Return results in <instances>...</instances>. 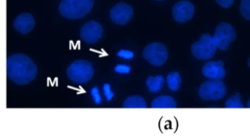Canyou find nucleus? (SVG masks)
<instances>
[{
	"instance_id": "obj_26",
	"label": "nucleus",
	"mask_w": 250,
	"mask_h": 139,
	"mask_svg": "<svg viewBox=\"0 0 250 139\" xmlns=\"http://www.w3.org/2000/svg\"><path fill=\"white\" fill-rule=\"evenodd\" d=\"M158 1H160V0H158Z\"/></svg>"
},
{
	"instance_id": "obj_10",
	"label": "nucleus",
	"mask_w": 250,
	"mask_h": 139,
	"mask_svg": "<svg viewBox=\"0 0 250 139\" xmlns=\"http://www.w3.org/2000/svg\"><path fill=\"white\" fill-rule=\"evenodd\" d=\"M172 15L176 21L180 23L187 22L194 15V6L192 3L187 0L179 1L174 5L172 10Z\"/></svg>"
},
{
	"instance_id": "obj_8",
	"label": "nucleus",
	"mask_w": 250,
	"mask_h": 139,
	"mask_svg": "<svg viewBox=\"0 0 250 139\" xmlns=\"http://www.w3.org/2000/svg\"><path fill=\"white\" fill-rule=\"evenodd\" d=\"M103 26L95 20H89L80 28V38L87 44L97 43L103 36Z\"/></svg>"
},
{
	"instance_id": "obj_23",
	"label": "nucleus",
	"mask_w": 250,
	"mask_h": 139,
	"mask_svg": "<svg viewBox=\"0 0 250 139\" xmlns=\"http://www.w3.org/2000/svg\"><path fill=\"white\" fill-rule=\"evenodd\" d=\"M215 1L218 5H220L222 8H225V9L231 7L234 2V0H215Z\"/></svg>"
},
{
	"instance_id": "obj_21",
	"label": "nucleus",
	"mask_w": 250,
	"mask_h": 139,
	"mask_svg": "<svg viewBox=\"0 0 250 139\" xmlns=\"http://www.w3.org/2000/svg\"><path fill=\"white\" fill-rule=\"evenodd\" d=\"M114 70L119 74H128L131 71V67L125 64H118L114 67Z\"/></svg>"
},
{
	"instance_id": "obj_13",
	"label": "nucleus",
	"mask_w": 250,
	"mask_h": 139,
	"mask_svg": "<svg viewBox=\"0 0 250 139\" xmlns=\"http://www.w3.org/2000/svg\"><path fill=\"white\" fill-rule=\"evenodd\" d=\"M177 103L174 98L169 95H160L151 102V108H176Z\"/></svg>"
},
{
	"instance_id": "obj_20",
	"label": "nucleus",
	"mask_w": 250,
	"mask_h": 139,
	"mask_svg": "<svg viewBox=\"0 0 250 139\" xmlns=\"http://www.w3.org/2000/svg\"><path fill=\"white\" fill-rule=\"evenodd\" d=\"M103 90H104V93L105 95L106 100L110 101L113 98V96H114V93H113V91L110 88V85L109 84H104Z\"/></svg>"
},
{
	"instance_id": "obj_24",
	"label": "nucleus",
	"mask_w": 250,
	"mask_h": 139,
	"mask_svg": "<svg viewBox=\"0 0 250 139\" xmlns=\"http://www.w3.org/2000/svg\"><path fill=\"white\" fill-rule=\"evenodd\" d=\"M247 107H248V108H250V99H249V100H248V102H247Z\"/></svg>"
},
{
	"instance_id": "obj_15",
	"label": "nucleus",
	"mask_w": 250,
	"mask_h": 139,
	"mask_svg": "<svg viewBox=\"0 0 250 139\" xmlns=\"http://www.w3.org/2000/svg\"><path fill=\"white\" fill-rule=\"evenodd\" d=\"M123 108H146V103L142 96L133 95L125 99L122 104Z\"/></svg>"
},
{
	"instance_id": "obj_7",
	"label": "nucleus",
	"mask_w": 250,
	"mask_h": 139,
	"mask_svg": "<svg viewBox=\"0 0 250 139\" xmlns=\"http://www.w3.org/2000/svg\"><path fill=\"white\" fill-rule=\"evenodd\" d=\"M143 56L153 66H161L168 58L166 47L161 43H150L143 51Z\"/></svg>"
},
{
	"instance_id": "obj_22",
	"label": "nucleus",
	"mask_w": 250,
	"mask_h": 139,
	"mask_svg": "<svg viewBox=\"0 0 250 139\" xmlns=\"http://www.w3.org/2000/svg\"><path fill=\"white\" fill-rule=\"evenodd\" d=\"M117 55L124 59H132L134 57V52L128 50H121L117 52Z\"/></svg>"
},
{
	"instance_id": "obj_16",
	"label": "nucleus",
	"mask_w": 250,
	"mask_h": 139,
	"mask_svg": "<svg viewBox=\"0 0 250 139\" xmlns=\"http://www.w3.org/2000/svg\"><path fill=\"white\" fill-rule=\"evenodd\" d=\"M181 76L178 72L173 71L171 73H169L166 77V84L167 87L170 90L172 91H176L179 89L180 86H181Z\"/></svg>"
},
{
	"instance_id": "obj_4",
	"label": "nucleus",
	"mask_w": 250,
	"mask_h": 139,
	"mask_svg": "<svg viewBox=\"0 0 250 139\" xmlns=\"http://www.w3.org/2000/svg\"><path fill=\"white\" fill-rule=\"evenodd\" d=\"M227 94V87L222 80H211L202 83L198 95L203 100H220Z\"/></svg>"
},
{
	"instance_id": "obj_19",
	"label": "nucleus",
	"mask_w": 250,
	"mask_h": 139,
	"mask_svg": "<svg viewBox=\"0 0 250 139\" xmlns=\"http://www.w3.org/2000/svg\"><path fill=\"white\" fill-rule=\"evenodd\" d=\"M91 95L96 104H100L102 102V96L100 94V89L98 87H94L91 89Z\"/></svg>"
},
{
	"instance_id": "obj_14",
	"label": "nucleus",
	"mask_w": 250,
	"mask_h": 139,
	"mask_svg": "<svg viewBox=\"0 0 250 139\" xmlns=\"http://www.w3.org/2000/svg\"><path fill=\"white\" fill-rule=\"evenodd\" d=\"M146 87L150 92H158L162 89L164 85V78L161 75L149 76L146 79Z\"/></svg>"
},
{
	"instance_id": "obj_9",
	"label": "nucleus",
	"mask_w": 250,
	"mask_h": 139,
	"mask_svg": "<svg viewBox=\"0 0 250 139\" xmlns=\"http://www.w3.org/2000/svg\"><path fill=\"white\" fill-rule=\"evenodd\" d=\"M133 14V8L130 5L120 2L112 7L109 13V17L114 23L119 25H125L130 21Z\"/></svg>"
},
{
	"instance_id": "obj_18",
	"label": "nucleus",
	"mask_w": 250,
	"mask_h": 139,
	"mask_svg": "<svg viewBox=\"0 0 250 139\" xmlns=\"http://www.w3.org/2000/svg\"><path fill=\"white\" fill-rule=\"evenodd\" d=\"M239 11L245 19L250 20V0H241Z\"/></svg>"
},
{
	"instance_id": "obj_5",
	"label": "nucleus",
	"mask_w": 250,
	"mask_h": 139,
	"mask_svg": "<svg viewBox=\"0 0 250 139\" xmlns=\"http://www.w3.org/2000/svg\"><path fill=\"white\" fill-rule=\"evenodd\" d=\"M217 49L213 36L202 34L200 39L191 45V53L197 59L206 60L214 56Z\"/></svg>"
},
{
	"instance_id": "obj_2",
	"label": "nucleus",
	"mask_w": 250,
	"mask_h": 139,
	"mask_svg": "<svg viewBox=\"0 0 250 139\" xmlns=\"http://www.w3.org/2000/svg\"><path fill=\"white\" fill-rule=\"evenodd\" d=\"M94 6V0H62L59 5L60 14L69 19L85 17Z\"/></svg>"
},
{
	"instance_id": "obj_17",
	"label": "nucleus",
	"mask_w": 250,
	"mask_h": 139,
	"mask_svg": "<svg viewBox=\"0 0 250 139\" xmlns=\"http://www.w3.org/2000/svg\"><path fill=\"white\" fill-rule=\"evenodd\" d=\"M226 108H243L244 105L241 102V96L239 93H235L229 97L226 101Z\"/></svg>"
},
{
	"instance_id": "obj_25",
	"label": "nucleus",
	"mask_w": 250,
	"mask_h": 139,
	"mask_svg": "<svg viewBox=\"0 0 250 139\" xmlns=\"http://www.w3.org/2000/svg\"><path fill=\"white\" fill-rule=\"evenodd\" d=\"M248 66H249V68H250V57H249V59H248Z\"/></svg>"
},
{
	"instance_id": "obj_3",
	"label": "nucleus",
	"mask_w": 250,
	"mask_h": 139,
	"mask_svg": "<svg viewBox=\"0 0 250 139\" xmlns=\"http://www.w3.org/2000/svg\"><path fill=\"white\" fill-rule=\"evenodd\" d=\"M94 75L93 65L84 59L73 61L66 69L67 78L74 84H85Z\"/></svg>"
},
{
	"instance_id": "obj_12",
	"label": "nucleus",
	"mask_w": 250,
	"mask_h": 139,
	"mask_svg": "<svg viewBox=\"0 0 250 139\" xmlns=\"http://www.w3.org/2000/svg\"><path fill=\"white\" fill-rule=\"evenodd\" d=\"M34 24L35 21L32 15L28 13L19 15L14 21V27L21 34H27L28 32H30L34 27Z\"/></svg>"
},
{
	"instance_id": "obj_6",
	"label": "nucleus",
	"mask_w": 250,
	"mask_h": 139,
	"mask_svg": "<svg viewBox=\"0 0 250 139\" xmlns=\"http://www.w3.org/2000/svg\"><path fill=\"white\" fill-rule=\"evenodd\" d=\"M236 38V33L234 28L228 22H221L217 25L213 40L217 48L221 51H227L230 43H232Z\"/></svg>"
},
{
	"instance_id": "obj_11",
	"label": "nucleus",
	"mask_w": 250,
	"mask_h": 139,
	"mask_svg": "<svg viewBox=\"0 0 250 139\" xmlns=\"http://www.w3.org/2000/svg\"><path fill=\"white\" fill-rule=\"evenodd\" d=\"M202 74L207 79L222 80L226 76L224 62L222 60H214L206 62L202 67Z\"/></svg>"
},
{
	"instance_id": "obj_1",
	"label": "nucleus",
	"mask_w": 250,
	"mask_h": 139,
	"mask_svg": "<svg viewBox=\"0 0 250 139\" xmlns=\"http://www.w3.org/2000/svg\"><path fill=\"white\" fill-rule=\"evenodd\" d=\"M7 75L17 85H26L37 75V67L27 55L23 53L12 54L7 58Z\"/></svg>"
}]
</instances>
